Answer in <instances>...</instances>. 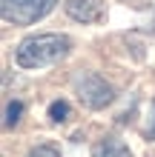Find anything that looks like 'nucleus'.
<instances>
[{
	"label": "nucleus",
	"mask_w": 155,
	"mask_h": 157,
	"mask_svg": "<svg viewBox=\"0 0 155 157\" xmlns=\"http://www.w3.org/2000/svg\"><path fill=\"white\" fill-rule=\"evenodd\" d=\"M92 157H132V151H129V146L121 143L118 137H106V140H101L95 146Z\"/></svg>",
	"instance_id": "obj_5"
},
{
	"label": "nucleus",
	"mask_w": 155,
	"mask_h": 157,
	"mask_svg": "<svg viewBox=\"0 0 155 157\" xmlns=\"http://www.w3.org/2000/svg\"><path fill=\"white\" fill-rule=\"evenodd\" d=\"M58 0H0V14L6 23L14 26H32L40 17H46Z\"/></svg>",
	"instance_id": "obj_2"
},
{
	"label": "nucleus",
	"mask_w": 155,
	"mask_h": 157,
	"mask_svg": "<svg viewBox=\"0 0 155 157\" xmlns=\"http://www.w3.org/2000/svg\"><path fill=\"white\" fill-rule=\"evenodd\" d=\"M75 91H78L80 103H84L86 109H106L115 100V89L109 86L101 75H95V71L80 75L75 80Z\"/></svg>",
	"instance_id": "obj_3"
},
{
	"label": "nucleus",
	"mask_w": 155,
	"mask_h": 157,
	"mask_svg": "<svg viewBox=\"0 0 155 157\" xmlns=\"http://www.w3.org/2000/svg\"><path fill=\"white\" fill-rule=\"evenodd\" d=\"M152 112H155V100H152ZM152 120H155V117H152ZM147 137H149V140H155V123L147 128Z\"/></svg>",
	"instance_id": "obj_9"
},
{
	"label": "nucleus",
	"mask_w": 155,
	"mask_h": 157,
	"mask_svg": "<svg viewBox=\"0 0 155 157\" xmlns=\"http://www.w3.org/2000/svg\"><path fill=\"white\" fill-rule=\"evenodd\" d=\"M69 103L66 100H55V103L49 106V120H55V123H63V120H69Z\"/></svg>",
	"instance_id": "obj_7"
},
{
	"label": "nucleus",
	"mask_w": 155,
	"mask_h": 157,
	"mask_svg": "<svg viewBox=\"0 0 155 157\" xmlns=\"http://www.w3.org/2000/svg\"><path fill=\"white\" fill-rule=\"evenodd\" d=\"M69 52H72V40L66 34L40 32V34H29L17 43L14 63L20 69H43V66H52V63H60L63 57H69Z\"/></svg>",
	"instance_id": "obj_1"
},
{
	"label": "nucleus",
	"mask_w": 155,
	"mask_h": 157,
	"mask_svg": "<svg viewBox=\"0 0 155 157\" xmlns=\"http://www.w3.org/2000/svg\"><path fill=\"white\" fill-rule=\"evenodd\" d=\"M23 103H20V100H9V103H6V120H3V126L6 128H14L17 123H20V114H23Z\"/></svg>",
	"instance_id": "obj_6"
},
{
	"label": "nucleus",
	"mask_w": 155,
	"mask_h": 157,
	"mask_svg": "<svg viewBox=\"0 0 155 157\" xmlns=\"http://www.w3.org/2000/svg\"><path fill=\"white\" fill-rule=\"evenodd\" d=\"M66 14L75 23H98L104 20V0H66Z\"/></svg>",
	"instance_id": "obj_4"
},
{
	"label": "nucleus",
	"mask_w": 155,
	"mask_h": 157,
	"mask_svg": "<svg viewBox=\"0 0 155 157\" xmlns=\"http://www.w3.org/2000/svg\"><path fill=\"white\" fill-rule=\"evenodd\" d=\"M26 157H60V151L55 149V146H49V143H40V146H35Z\"/></svg>",
	"instance_id": "obj_8"
}]
</instances>
